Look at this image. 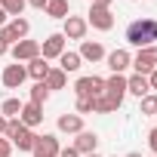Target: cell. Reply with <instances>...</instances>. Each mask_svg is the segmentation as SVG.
<instances>
[{
  "label": "cell",
  "instance_id": "obj_5",
  "mask_svg": "<svg viewBox=\"0 0 157 157\" xmlns=\"http://www.w3.org/2000/svg\"><path fill=\"white\" fill-rule=\"evenodd\" d=\"M0 80H3V86H6V90H19V86L28 80V71H25V65H22V62H16V65H6V68H3V77H0Z\"/></svg>",
  "mask_w": 157,
  "mask_h": 157
},
{
  "label": "cell",
  "instance_id": "obj_4",
  "mask_svg": "<svg viewBox=\"0 0 157 157\" xmlns=\"http://www.w3.org/2000/svg\"><path fill=\"white\" fill-rule=\"evenodd\" d=\"M154 62H157V46H145V49H139V52H136V59H132L129 65L136 68V74H145V77H148V74L157 68Z\"/></svg>",
  "mask_w": 157,
  "mask_h": 157
},
{
  "label": "cell",
  "instance_id": "obj_42",
  "mask_svg": "<svg viewBox=\"0 0 157 157\" xmlns=\"http://www.w3.org/2000/svg\"><path fill=\"white\" fill-rule=\"evenodd\" d=\"M154 157H157V154H154Z\"/></svg>",
  "mask_w": 157,
  "mask_h": 157
},
{
  "label": "cell",
  "instance_id": "obj_33",
  "mask_svg": "<svg viewBox=\"0 0 157 157\" xmlns=\"http://www.w3.org/2000/svg\"><path fill=\"white\" fill-rule=\"evenodd\" d=\"M148 86H151V93H154V90H157V68H154V71H151V74H148Z\"/></svg>",
  "mask_w": 157,
  "mask_h": 157
},
{
  "label": "cell",
  "instance_id": "obj_39",
  "mask_svg": "<svg viewBox=\"0 0 157 157\" xmlns=\"http://www.w3.org/2000/svg\"><path fill=\"white\" fill-rule=\"evenodd\" d=\"M126 157H142V154H136V151H132V154H126Z\"/></svg>",
  "mask_w": 157,
  "mask_h": 157
},
{
  "label": "cell",
  "instance_id": "obj_19",
  "mask_svg": "<svg viewBox=\"0 0 157 157\" xmlns=\"http://www.w3.org/2000/svg\"><path fill=\"white\" fill-rule=\"evenodd\" d=\"M43 10H46V16H49V19H62V22L71 16L68 0H46V6H43Z\"/></svg>",
  "mask_w": 157,
  "mask_h": 157
},
{
  "label": "cell",
  "instance_id": "obj_20",
  "mask_svg": "<svg viewBox=\"0 0 157 157\" xmlns=\"http://www.w3.org/2000/svg\"><path fill=\"white\" fill-rule=\"evenodd\" d=\"M80 65H83V59H80V52H62L59 56V68L65 71V74H74V71H80Z\"/></svg>",
  "mask_w": 157,
  "mask_h": 157
},
{
  "label": "cell",
  "instance_id": "obj_23",
  "mask_svg": "<svg viewBox=\"0 0 157 157\" xmlns=\"http://www.w3.org/2000/svg\"><path fill=\"white\" fill-rule=\"evenodd\" d=\"M65 77H68V74H65L62 68H49V74H46L43 83H46V90H65Z\"/></svg>",
  "mask_w": 157,
  "mask_h": 157
},
{
  "label": "cell",
  "instance_id": "obj_14",
  "mask_svg": "<svg viewBox=\"0 0 157 157\" xmlns=\"http://www.w3.org/2000/svg\"><path fill=\"white\" fill-rule=\"evenodd\" d=\"M19 120L31 129V126H37L40 120H43V108L40 105H34V102H28V105H22V114H19Z\"/></svg>",
  "mask_w": 157,
  "mask_h": 157
},
{
  "label": "cell",
  "instance_id": "obj_9",
  "mask_svg": "<svg viewBox=\"0 0 157 157\" xmlns=\"http://www.w3.org/2000/svg\"><path fill=\"white\" fill-rule=\"evenodd\" d=\"M59 139L56 136H49V132H43V136H37V145H34V157H59Z\"/></svg>",
  "mask_w": 157,
  "mask_h": 157
},
{
  "label": "cell",
  "instance_id": "obj_17",
  "mask_svg": "<svg viewBox=\"0 0 157 157\" xmlns=\"http://www.w3.org/2000/svg\"><path fill=\"white\" fill-rule=\"evenodd\" d=\"M56 126H59L62 132H74V136H77V132L83 129V117H80V114H62V117L56 120Z\"/></svg>",
  "mask_w": 157,
  "mask_h": 157
},
{
  "label": "cell",
  "instance_id": "obj_35",
  "mask_svg": "<svg viewBox=\"0 0 157 157\" xmlns=\"http://www.w3.org/2000/svg\"><path fill=\"white\" fill-rule=\"evenodd\" d=\"M6 52H10V43H6L3 37H0V56H6Z\"/></svg>",
  "mask_w": 157,
  "mask_h": 157
},
{
  "label": "cell",
  "instance_id": "obj_1",
  "mask_svg": "<svg viewBox=\"0 0 157 157\" xmlns=\"http://www.w3.org/2000/svg\"><path fill=\"white\" fill-rule=\"evenodd\" d=\"M157 40V19H136L126 25V43L145 49V46H154Z\"/></svg>",
  "mask_w": 157,
  "mask_h": 157
},
{
  "label": "cell",
  "instance_id": "obj_16",
  "mask_svg": "<svg viewBox=\"0 0 157 157\" xmlns=\"http://www.w3.org/2000/svg\"><path fill=\"white\" fill-rule=\"evenodd\" d=\"M80 59L99 62V59H105V46H102L99 40H83V43H80Z\"/></svg>",
  "mask_w": 157,
  "mask_h": 157
},
{
  "label": "cell",
  "instance_id": "obj_26",
  "mask_svg": "<svg viewBox=\"0 0 157 157\" xmlns=\"http://www.w3.org/2000/svg\"><path fill=\"white\" fill-rule=\"evenodd\" d=\"M46 99H49V90H46V83H34V86H31V102L43 108V102H46Z\"/></svg>",
  "mask_w": 157,
  "mask_h": 157
},
{
  "label": "cell",
  "instance_id": "obj_6",
  "mask_svg": "<svg viewBox=\"0 0 157 157\" xmlns=\"http://www.w3.org/2000/svg\"><path fill=\"white\" fill-rule=\"evenodd\" d=\"M86 25H93L96 31H111V28H114V16H111V10L90 6V13H86Z\"/></svg>",
  "mask_w": 157,
  "mask_h": 157
},
{
  "label": "cell",
  "instance_id": "obj_32",
  "mask_svg": "<svg viewBox=\"0 0 157 157\" xmlns=\"http://www.w3.org/2000/svg\"><path fill=\"white\" fill-rule=\"evenodd\" d=\"M59 157H80V154H77V148L71 145V148H62V151H59Z\"/></svg>",
  "mask_w": 157,
  "mask_h": 157
},
{
  "label": "cell",
  "instance_id": "obj_31",
  "mask_svg": "<svg viewBox=\"0 0 157 157\" xmlns=\"http://www.w3.org/2000/svg\"><path fill=\"white\" fill-rule=\"evenodd\" d=\"M148 145H151V151L157 154V126H154V129L148 132Z\"/></svg>",
  "mask_w": 157,
  "mask_h": 157
},
{
  "label": "cell",
  "instance_id": "obj_25",
  "mask_svg": "<svg viewBox=\"0 0 157 157\" xmlns=\"http://www.w3.org/2000/svg\"><path fill=\"white\" fill-rule=\"evenodd\" d=\"M0 10L6 16H13V19H19L22 10H25V0H0Z\"/></svg>",
  "mask_w": 157,
  "mask_h": 157
},
{
  "label": "cell",
  "instance_id": "obj_10",
  "mask_svg": "<svg viewBox=\"0 0 157 157\" xmlns=\"http://www.w3.org/2000/svg\"><path fill=\"white\" fill-rule=\"evenodd\" d=\"M86 28H90L86 19H80V16H68L62 34H65V40H83V37H86Z\"/></svg>",
  "mask_w": 157,
  "mask_h": 157
},
{
  "label": "cell",
  "instance_id": "obj_37",
  "mask_svg": "<svg viewBox=\"0 0 157 157\" xmlns=\"http://www.w3.org/2000/svg\"><path fill=\"white\" fill-rule=\"evenodd\" d=\"M3 25H6V13H3V10H0V28H3Z\"/></svg>",
  "mask_w": 157,
  "mask_h": 157
},
{
  "label": "cell",
  "instance_id": "obj_24",
  "mask_svg": "<svg viewBox=\"0 0 157 157\" xmlns=\"http://www.w3.org/2000/svg\"><path fill=\"white\" fill-rule=\"evenodd\" d=\"M0 114H3L6 120H13V117H19V114H22V102H19V99H6L3 105H0Z\"/></svg>",
  "mask_w": 157,
  "mask_h": 157
},
{
  "label": "cell",
  "instance_id": "obj_34",
  "mask_svg": "<svg viewBox=\"0 0 157 157\" xmlns=\"http://www.w3.org/2000/svg\"><path fill=\"white\" fill-rule=\"evenodd\" d=\"M25 3H31L34 10H43V6H46V0H25Z\"/></svg>",
  "mask_w": 157,
  "mask_h": 157
},
{
  "label": "cell",
  "instance_id": "obj_8",
  "mask_svg": "<svg viewBox=\"0 0 157 157\" xmlns=\"http://www.w3.org/2000/svg\"><path fill=\"white\" fill-rule=\"evenodd\" d=\"M65 43H68V40H65L62 31H59V34H49V37L43 40V46H40V59H46V62H49V59H59V56L65 52Z\"/></svg>",
  "mask_w": 157,
  "mask_h": 157
},
{
  "label": "cell",
  "instance_id": "obj_3",
  "mask_svg": "<svg viewBox=\"0 0 157 157\" xmlns=\"http://www.w3.org/2000/svg\"><path fill=\"white\" fill-rule=\"evenodd\" d=\"M74 93H77V96H83V99H96V96L105 93V80H102V77H96V74L80 77V80L74 83Z\"/></svg>",
  "mask_w": 157,
  "mask_h": 157
},
{
  "label": "cell",
  "instance_id": "obj_36",
  "mask_svg": "<svg viewBox=\"0 0 157 157\" xmlns=\"http://www.w3.org/2000/svg\"><path fill=\"white\" fill-rule=\"evenodd\" d=\"M93 6H102V10H108V6H111V0H93Z\"/></svg>",
  "mask_w": 157,
  "mask_h": 157
},
{
  "label": "cell",
  "instance_id": "obj_41",
  "mask_svg": "<svg viewBox=\"0 0 157 157\" xmlns=\"http://www.w3.org/2000/svg\"><path fill=\"white\" fill-rule=\"evenodd\" d=\"M154 65H157V62H154Z\"/></svg>",
  "mask_w": 157,
  "mask_h": 157
},
{
  "label": "cell",
  "instance_id": "obj_29",
  "mask_svg": "<svg viewBox=\"0 0 157 157\" xmlns=\"http://www.w3.org/2000/svg\"><path fill=\"white\" fill-rule=\"evenodd\" d=\"M90 111H93V99H83V96H77V114L83 117V114H90Z\"/></svg>",
  "mask_w": 157,
  "mask_h": 157
},
{
  "label": "cell",
  "instance_id": "obj_18",
  "mask_svg": "<svg viewBox=\"0 0 157 157\" xmlns=\"http://www.w3.org/2000/svg\"><path fill=\"white\" fill-rule=\"evenodd\" d=\"M25 71H28V77H34L37 83H43V80H46V74H49V65H46V59L37 56V59H31V62L25 65Z\"/></svg>",
  "mask_w": 157,
  "mask_h": 157
},
{
  "label": "cell",
  "instance_id": "obj_13",
  "mask_svg": "<svg viewBox=\"0 0 157 157\" xmlns=\"http://www.w3.org/2000/svg\"><path fill=\"white\" fill-rule=\"evenodd\" d=\"M129 62H132V56H129L126 49H114V52H108V68H111V74H123V71L129 68Z\"/></svg>",
  "mask_w": 157,
  "mask_h": 157
},
{
  "label": "cell",
  "instance_id": "obj_2",
  "mask_svg": "<svg viewBox=\"0 0 157 157\" xmlns=\"http://www.w3.org/2000/svg\"><path fill=\"white\" fill-rule=\"evenodd\" d=\"M28 31H31L28 19H22V16H19V19H13V22H6L3 28H0V37H3V40H6L10 46H13V43L25 40V37H28Z\"/></svg>",
  "mask_w": 157,
  "mask_h": 157
},
{
  "label": "cell",
  "instance_id": "obj_11",
  "mask_svg": "<svg viewBox=\"0 0 157 157\" xmlns=\"http://www.w3.org/2000/svg\"><path fill=\"white\" fill-rule=\"evenodd\" d=\"M105 96H111L114 102L123 105V96H126V77L123 74H111L105 80Z\"/></svg>",
  "mask_w": 157,
  "mask_h": 157
},
{
  "label": "cell",
  "instance_id": "obj_15",
  "mask_svg": "<svg viewBox=\"0 0 157 157\" xmlns=\"http://www.w3.org/2000/svg\"><path fill=\"white\" fill-rule=\"evenodd\" d=\"M126 93H132V96L145 99V96L151 93V86H148V77H145V74H132V77H126Z\"/></svg>",
  "mask_w": 157,
  "mask_h": 157
},
{
  "label": "cell",
  "instance_id": "obj_28",
  "mask_svg": "<svg viewBox=\"0 0 157 157\" xmlns=\"http://www.w3.org/2000/svg\"><path fill=\"white\" fill-rule=\"evenodd\" d=\"M142 114H157V93H148L142 99Z\"/></svg>",
  "mask_w": 157,
  "mask_h": 157
},
{
  "label": "cell",
  "instance_id": "obj_22",
  "mask_svg": "<svg viewBox=\"0 0 157 157\" xmlns=\"http://www.w3.org/2000/svg\"><path fill=\"white\" fill-rule=\"evenodd\" d=\"M13 145H16L19 151H34V145H37V136H34L31 129H22V132L13 139Z\"/></svg>",
  "mask_w": 157,
  "mask_h": 157
},
{
  "label": "cell",
  "instance_id": "obj_30",
  "mask_svg": "<svg viewBox=\"0 0 157 157\" xmlns=\"http://www.w3.org/2000/svg\"><path fill=\"white\" fill-rule=\"evenodd\" d=\"M13 154V142L10 139H0V157H10Z\"/></svg>",
  "mask_w": 157,
  "mask_h": 157
},
{
  "label": "cell",
  "instance_id": "obj_21",
  "mask_svg": "<svg viewBox=\"0 0 157 157\" xmlns=\"http://www.w3.org/2000/svg\"><path fill=\"white\" fill-rule=\"evenodd\" d=\"M117 108H120V102H114V99L105 96V93L93 99V111H99V114H111V111H117Z\"/></svg>",
  "mask_w": 157,
  "mask_h": 157
},
{
  "label": "cell",
  "instance_id": "obj_7",
  "mask_svg": "<svg viewBox=\"0 0 157 157\" xmlns=\"http://www.w3.org/2000/svg\"><path fill=\"white\" fill-rule=\"evenodd\" d=\"M10 52H13V59H16V62H31V59H37V56H40V43L25 37V40L13 43V46H10Z\"/></svg>",
  "mask_w": 157,
  "mask_h": 157
},
{
  "label": "cell",
  "instance_id": "obj_38",
  "mask_svg": "<svg viewBox=\"0 0 157 157\" xmlns=\"http://www.w3.org/2000/svg\"><path fill=\"white\" fill-rule=\"evenodd\" d=\"M3 129H6V117H3V114H0V132H3Z\"/></svg>",
  "mask_w": 157,
  "mask_h": 157
},
{
  "label": "cell",
  "instance_id": "obj_27",
  "mask_svg": "<svg viewBox=\"0 0 157 157\" xmlns=\"http://www.w3.org/2000/svg\"><path fill=\"white\" fill-rule=\"evenodd\" d=\"M22 129H28V126H25V123H22L19 117H13V120H6V129H3V136H6L10 142H13V139H16V136H19Z\"/></svg>",
  "mask_w": 157,
  "mask_h": 157
},
{
  "label": "cell",
  "instance_id": "obj_12",
  "mask_svg": "<svg viewBox=\"0 0 157 157\" xmlns=\"http://www.w3.org/2000/svg\"><path fill=\"white\" fill-rule=\"evenodd\" d=\"M74 148H77V154H96V148H99V136L80 129V132H77V139H74Z\"/></svg>",
  "mask_w": 157,
  "mask_h": 157
},
{
  "label": "cell",
  "instance_id": "obj_40",
  "mask_svg": "<svg viewBox=\"0 0 157 157\" xmlns=\"http://www.w3.org/2000/svg\"><path fill=\"white\" fill-rule=\"evenodd\" d=\"M86 157H102V154H86Z\"/></svg>",
  "mask_w": 157,
  "mask_h": 157
}]
</instances>
